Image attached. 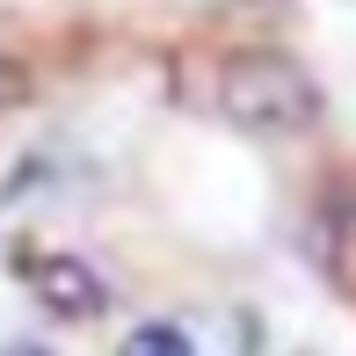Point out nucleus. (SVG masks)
Here are the masks:
<instances>
[{"label": "nucleus", "instance_id": "obj_1", "mask_svg": "<svg viewBox=\"0 0 356 356\" xmlns=\"http://www.w3.org/2000/svg\"><path fill=\"white\" fill-rule=\"evenodd\" d=\"M218 109L225 117H240L248 131H298V124H313V80H305L291 58L277 51H240L225 58L218 73Z\"/></svg>", "mask_w": 356, "mask_h": 356}, {"label": "nucleus", "instance_id": "obj_2", "mask_svg": "<svg viewBox=\"0 0 356 356\" xmlns=\"http://www.w3.org/2000/svg\"><path fill=\"white\" fill-rule=\"evenodd\" d=\"M29 291H37L44 313H58V320H95V313L109 305V284L95 277L88 262H73V254L37 262V269H29Z\"/></svg>", "mask_w": 356, "mask_h": 356}, {"label": "nucleus", "instance_id": "obj_3", "mask_svg": "<svg viewBox=\"0 0 356 356\" xmlns=\"http://www.w3.org/2000/svg\"><path fill=\"white\" fill-rule=\"evenodd\" d=\"M117 356H197V349H189V334H182V327H160V320H153V327H138Z\"/></svg>", "mask_w": 356, "mask_h": 356}, {"label": "nucleus", "instance_id": "obj_4", "mask_svg": "<svg viewBox=\"0 0 356 356\" xmlns=\"http://www.w3.org/2000/svg\"><path fill=\"white\" fill-rule=\"evenodd\" d=\"M22 356H37V349H22Z\"/></svg>", "mask_w": 356, "mask_h": 356}]
</instances>
